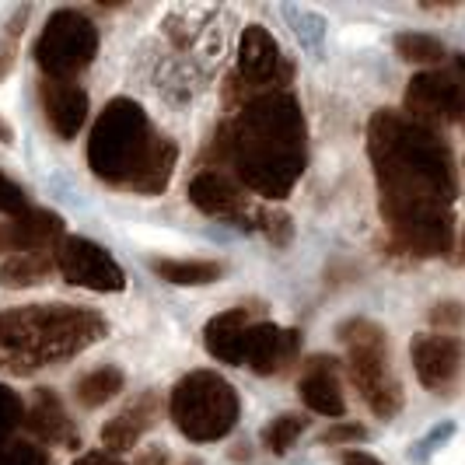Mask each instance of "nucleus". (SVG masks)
Masks as SVG:
<instances>
[{
	"instance_id": "obj_25",
	"label": "nucleus",
	"mask_w": 465,
	"mask_h": 465,
	"mask_svg": "<svg viewBox=\"0 0 465 465\" xmlns=\"http://www.w3.org/2000/svg\"><path fill=\"white\" fill-rule=\"evenodd\" d=\"M0 465H49L46 448L32 441H4L0 444Z\"/></svg>"
},
{
	"instance_id": "obj_29",
	"label": "nucleus",
	"mask_w": 465,
	"mask_h": 465,
	"mask_svg": "<svg viewBox=\"0 0 465 465\" xmlns=\"http://www.w3.org/2000/svg\"><path fill=\"white\" fill-rule=\"evenodd\" d=\"M28 203H25V189L15 183V179H7L4 172H0V213H7V217H18L25 213Z\"/></svg>"
},
{
	"instance_id": "obj_3",
	"label": "nucleus",
	"mask_w": 465,
	"mask_h": 465,
	"mask_svg": "<svg viewBox=\"0 0 465 465\" xmlns=\"http://www.w3.org/2000/svg\"><path fill=\"white\" fill-rule=\"evenodd\" d=\"M109 322L77 304H28L0 312V371L32 374L102 343Z\"/></svg>"
},
{
	"instance_id": "obj_20",
	"label": "nucleus",
	"mask_w": 465,
	"mask_h": 465,
	"mask_svg": "<svg viewBox=\"0 0 465 465\" xmlns=\"http://www.w3.org/2000/svg\"><path fill=\"white\" fill-rule=\"evenodd\" d=\"M53 270H56V252H18V256L4 259L0 283L11 287V291H22V287L43 283Z\"/></svg>"
},
{
	"instance_id": "obj_35",
	"label": "nucleus",
	"mask_w": 465,
	"mask_h": 465,
	"mask_svg": "<svg viewBox=\"0 0 465 465\" xmlns=\"http://www.w3.org/2000/svg\"><path fill=\"white\" fill-rule=\"evenodd\" d=\"M343 465H385V462H378L371 451H343Z\"/></svg>"
},
{
	"instance_id": "obj_7",
	"label": "nucleus",
	"mask_w": 465,
	"mask_h": 465,
	"mask_svg": "<svg viewBox=\"0 0 465 465\" xmlns=\"http://www.w3.org/2000/svg\"><path fill=\"white\" fill-rule=\"evenodd\" d=\"M238 413H242L238 392L217 371L186 374L168 396L172 423L196 444L228 438L238 423Z\"/></svg>"
},
{
	"instance_id": "obj_18",
	"label": "nucleus",
	"mask_w": 465,
	"mask_h": 465,
	"mask_svg": "<svg viewBox=\"0 0 465 465\" xmlns=\"http://www.w3.org/2000/svg\"><path fill=\"white\" fill-rule=\"evenodd\" d=\"M25 427L35 441L46 444H67V448H77V434H74V423H70L67 410L60 396L53 389H35L32 392V402L25 410Z\"/></svg>"
},
{
	"instance_id": "obj_28",
	"label": "nucleus",
	"mask_w": 465,
	"mask_h": 465,
	"mask_svg": "<svg viewBox=\"0 0 465 465\" xmlns=\"http://www.w3.org/2000/svg\"><path fill=\"white\" fill-rule=\"evenodd\" d=\"M430 326L444 329V332H455L465 326V304L462 302H441L430 308Z\"/></svg>"
},
{
	"instance_id": "obj_11",
	"label": "nucleus",
	"mask_w": 465,
	"mask_h": 465,
	"mask_svg": "<svg viewBox=\"0 0 465 465\" xmlns=\"http://www.w3.org/2000/svg\"><path fill=\"white\" fill-rule=\"evenodd\" d=\"M410 357L427 392H448L465 368V343L451 332H420L410 343Z\"/></svg>"
},
{
	"instance_id": "obj_12",
	"label": "nucleus",
	"mask_w": 465,
	"mask_h": 465,
	"mask_svg": "<svg viewBox=\"0 0 465 465\" xmlns=\"http://www.w3.org/2000/svg\"><path fill=\"white\" fill-rule=\"evenodd\" d=\"M234 77L249 88V94L256 92V88L273 84L280 77H291V64H283L277 39L262 25H249L242 32V39H238V74Z\"/></svg>"
},
{
	"instance_id": "obj_22",
	"label": "nucleus",
	"mask_w": 465,
	"mask_h": 465,
	"mask_svg": "<svg viewBox=\"0 0 465 465\" xmlns=\"http://www.w3.org/2000/svg\"><path fill=\"white\" fill-rule=\"evenodd\" d=\"M119 389H123V371L119 368H94L84 378H77L74 396L84 410H98L113 396H119Z\"/></svg>"
},
{
	"instance_id": "obj_33",
	"label": "nucleus",
	"mask_w": 465,
	"mask_h": 465,
	"mask_svg": "<svg viewBox=\"0 0 465 465\" xmlns=\"http://www.w3.org/2000/svg\"><path fill=\"white\" fill-rule=\"evenodd\" d=\"M15 49H18L15 35H7V39L0 43V81L7 77V70H11V64H15Z\"/></svg>"
},
{
	"instance_id": "obj_10",
	"label": "nucleus",
	"mask_w": 465,
	"mask_h": 465,
	"mask_svg": "<svg viewBox=\"0 0 465 465\" xmlns=\"http://www.w3.org/2000/svg\"><path fill=\"white\" fill-rule=\"evenodd\" d=\"M56 273L74 287L98 291V294H116L126 287V273L109 256V249H102L92 238H77V234H67L56 245Z\"/></svg>"
},
{
	"instance_id": "obj_36",
	"label": "nucleus",
	"mask_w": 465,
	"mask_h": 465,
	"mask_svg": "<svg viewBox=\"0 0 465 465\" xmlns=\"http://www.w3.org/2000/svg\"><path fill=\"white\" fill-rule=\"evenodd\" d=\"M164 462H168V455H164L162 448H151V451H143L134 465H164Z\"/></svg>"
},
{
	"instance_id": "obj_37",
	"label": "nucleus",
	"mask_w": 465,
	"mask_h": 465,
	"mask_svg": "<svg viewBox=\"0 0 465 465\" xmlns=\"http://www.w3.org/2000/svg\"><path fill=\"white\" fill-rule=\"evenodd\" d=\"M15 140V134H11V126H7V119L0 116V143H11Z\"/></svg>"
},
{
	"instance_id": "obj_8",
	"label": "nucleus",
	"mask_w": 465,
	"mask_h": 465,
	"mask_svg": "<svg viewBox=\"0 0 465 465\" xmlns=\"http://www.w3.org/2000/svg\"><path fill=\"white\" fill-rule=\"evenodd\" d=\"M98 56V28L81 11L64 7L46 22L35 43V64L49 81H74Z\"/></svg>"
},
{
	"instance_id": "obj_34",
	"label": "nucleus",
	"mask_w": 465,
	"mask_h": 465,
	"mask_svg": "<svg viewBox=\"0 0 465 465\" xmlns=\"http://www.w3.org/2000/svg\"><path fill=\"white\" fill-rule=\"evenodd\" d=\"M74 465H123V462H119V455H113V451H84Z\"/></svg>"
},
{
	"instance_id": "obj_31",
	"label": "nucleus",
	"mask_w": 465,
	"mask_h": 465,
	"mask_svg": "<svg viewBox=\"0 0 465 465\" xmlns=\"http://www.w3.org/2000/svg\"><path fill=\"white\" fill-rule=\"evenodd\" d=\"M455 434V423H441V427H434L423 441H420V448H413V462H427V455L434 451V448H441V441H448Z\"/></svg>"
},
{
	"instance_id": "obj_9",
	"label": "nucleus",
	"mask_w": 465,
	"mask_h": 465,
	"mask_svg": "<svg viewBox=\"0 0 465 465\" xmlns=\"http://www.w3.org/2000/svg\"><path fill=\"white\" fill-rule=\"evenodd\" d=\"M406 116L423 126H441L465 116V74L462 70H423L406 88Z\"/></svg>"
},
{
	"instance_id": "obj_4",
	"label": "nucleus",
	"mask_w": 465,
	"mask_h": 465,
	"mask_svg": "<svg viewBox=\"0 0 465 465\" xmlns=\"http://www.w3.org/2000/svg\"><path fill=\"white\" fill-rule=\"evenodd\" d=\"M207 353L234 364V368H252L256 374L287 371L298 353H302V332L298 329H280L273 322H256L249 304L228 308L213 315L203 329Z\"/></svg>"
},
{
	"instance_id": "obj_13",
	"label": "nucleus",
	"mask_w": 465,
	"mask_h": 465,
	"mask_svg": "<svg viewBox=\"0 0 465 465\" xmlns=\"http://www.w3.org/2000/svg\"><path fill=\"white\" fill-rule=\"evenodd\" d=\"M64 217L53 210L28 207L25 213L0 221V256L11 252H56V245L64 242Z\"/></svg>"
},
{
	"instance_id": "obj_27",
	"label": "nucleus",
	"mask_w": 465,
	"mask_h": 465,
	"mask_svg": "<svg viewBox=\"0 0 465 465\" xmlns=\"http://www.w3.org/2000/svg\"><path fill=\"white\" fill-rule=\"evenodd\" d=\"M25 420V406H22V396L15 392V389H7V385H0V444L7 441L11 434H15V427Z\"/></svg>"
},
{
	"instance_id": "obj_32",
	"label": "nucleus",
	"mask_w": 465,
	"mask_h": 465,
	"mask_svg": "<svg viewBox=\"0 0 465 465\" xmlns=\"http://www.w3.org/2000/svg\"><path fill=\"white\" fill-rule=\"evenodd\" d=\"M368 438V430L361 427V423H332L326 434H322V441L326 444H343V441H364Z\"/></svg>"
},
{
	"instance_id": "obj_14",
	"label": "nucleus",
	"mask_w": 465,
	"mask_h": 465,
	"mask_svg": "<svg viewBox=\"0 0 465 465\" xmlns=\"http://www.w3.org/2000/svg\"><path fill=\"white\" fill-rule=\"evenodd\" d=\"M39 105L60 140H74L88 119V92L74 81H39Z\"/></svg>"
},
{
	"instance_id": "obj_26",
	"label": "nucleus",
	"mask_w": 465,
	"mask_h": 465,
	"mask_svg": "<svg viewBox=\"0 0 465 465\" xmlns=\"http://www.w3.org/2000/svg\"><path fill=\"white\" fill-rule=\"evenodd\" d=\"M256 217H259L256 228L266 234L273 245H287V242L294 238V224H291V217H287L283 210H259Z\"/></svg>"
},
{
	"instance_id": "obj_30",
	"label": "nucleus",
	"mask_w": 465,
	"mask_h": 465,
	"mask_svg": "<svg viewBox=\"0 0 465 465\" xmlns=\"http://www.w3.org/2000/svg\"><path fill=\"white\" fill-rule=\"evenodd\" d=\"M287 18H294V32L302 35L308 46H319V39H322V22L319 18H312V15H298L294 7H287Z\"/></svg>"
},
{
	"instance_id": "obj_24",
	"label": "nucleus",
	"mask_w": 465,
	"mask_h": 465,
	"mask_svg": "<svg viewBox=\"0 0 465 465\" xmlns=\"http://www.w3.org/2000/svg\"><path fill=\"white\" fill-rule=\"evenodd\" d=\"M304 427H308V417H302V413H283V417H277L273 423L262 427V444H266L273 455H283V451H291V444L304 434Z\"/></svg>"
},
{
	"instance_id": "obj_15",
	"label": "nucleus",
	"mask_w": 465,
	"mask_h": 465,
	"mask_svg": "<svg viewBox=\"0 0 465 465\" xmlns=\"http://www.w3.org/2000/svg\"><path fill=\"white\" fill-rule=\"evenodd\" d=\"M189 200L193 207L210 213V217H232L242 221L249 213V200L242 183H234L232 175H224L221 168H203L193 183H189ZM245 224V221H242Z\"/></svg>"
},
{
	"instance_id": "obj_1",
	"label": "nucleus",
	"mask_w": 465,
	"mask_h": 465,
	"mask_svg": "<svg viewBox=\"0 0 465 465\" xmlns=\"http://www.w3.org/2000/svg\"><path fill=\"white\" fill-rule=\"evenodd\" d=\"M368 154L392 245L406 256H444L455 245L451 203L459 196L444 137L406 113L381 109L368 123Z\"/></svg>"
},
{
	"instance_id": "obj_6",
	"label": "nucleus",
	"mask_w": 465,
	"mask_h": 465,
	"mask_svg": "<svg viewBox=\"0 0 465 465\" xmlns=\"http://www.w3.org/2000/svg\"><path fill=\"white\" fill-rule=\"evenodd\" d=\"M340 343L347 347V371L361 399L381 420L402 410V385L389 364V336L371 319H350L340 326Z\"/></svg>"
},
{
	"instance_id": "obj_19",
	"label": "nucleus",
	"mask_w": 465,
	"mask_h": 465,
	"mask_svg": "<svg viewBox=\"0 0 465 465\" xmlns=\"http://www.w3.org/2000/svg\"><path fill=\"white\" fill-rule=\"evenodd\" d=\"M175 162H179V147L172 143L168 137H158L154 140V147H151V154H147V162L140 168V175L134 179V193L140 196H158L164 193V186L172 183V172H175Z\"/></svg>"
},
{
	"instance_id": "obj_2",
	"label": "nucleus",
	"mask_w": 465,
	"mask_h": 465,
	"mask_svg": "<svg viewBox=\"0 0 465 465\" xmlns=\"http://www.w3.org/2000/svg\"><path fill=\"white\" fill-rule=\"evenodd\" d=\"M210 158L213 164H232L242 189L283 200L308 164V126L298 98L287 92L256 94L217 130Z\"/></svg>"
},
{
	"instance_id": "obj_5",
	"label": "nucleus",
	"mask_w": 465,
	"mask_h": 465,
	"mask_svg": "<svg viewBox=\"0 0 465 465\" xmlns=\"http://www.w3.org/2000/svg\"><path fill=\"white\" fill-rule=\"evenodd\" d=\"M154 140H158V134L151 130V119L143 113V105L134 98H113L92 126L88 164L109 186H134Z\"/></svg>"
},
{
	"instance_id": "obj_17",
	"label": "nucleus",
	"mask_w": 465,
	"mask_h": 465,
	"mask_svg": "<svg viewBox=\"0 0 465 465\" xmlns=\"http://www.w3.org/2000/svg\"><path fill=\"white\" fill-rule=\"evenodd\" d=\"M298 396L319 417L343 420V413H347V399H343L340 378H336V364L329 357H312L308 361V368L302 374V385H298Z\"/></svg>"
},
{
	"instance_id": "obj_23",
	"label": "nucleus",
	"mask_w": 465,
	"mask_h": 465,
	"mask_svg": "<svg viewBox=\"0 0 465 465\" xmlns=\"http://www.w3.org/2000/svg\"><path fill=\"white\" fill-rule=\"evenodd\" d=\"M396 53L406 64H420V67H434L448 56L441 39L434 35H423V32H402L396 35Z\"/></svg>"
},
{
	"instance_id": "obj_38",
	"label": "nucleus",
	"mask_w": 465,
	"mask_h": 465,
	"mask_svg": "<svg viewBox=\"0 0 465 465\" xmlns=\"http://www.w3.org/2000/svg\"><path fill=\"white\" fill-rule=\"evenodd\" d=\"M186 465H200V462H186Z\"/></svg>"
},
{
	"instance_id": "obj_16",
	"label": "nucleus",
	"mask_w": 465,
	"mask_h": 465,
	"mask_svg": "<svg viewBox=\"0 0 465 465\" xmlns=\"http://www.w3.org/2000/svg\"><path fill=\"white\" fill-rule=\"evenodd\" d=\"M158 413H162V402H158V392H143L137 396L130 406L119 410V417H113L105 427H102V444L105 451H130L137 448V441L158 423Z\"/></svg>"
},
{
	"instance_id": "obj_21",
	"label": "nucleus",
	"mask_w": 465,
	"mask_h": 465,
	"mask_svg": "<svg viewBox=\"0 0 465 465\" xmlns=\"http://www.w3.org/2000/svg\"><path fill=\"white\" fill-rule=\"evenodd\" d=\"M151 270L168 283L183 287H203L224 277V266L213 259H151Z\"/></svg>"
}]
</instances>
